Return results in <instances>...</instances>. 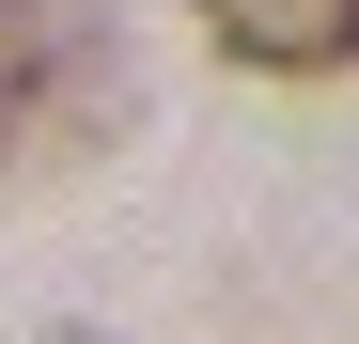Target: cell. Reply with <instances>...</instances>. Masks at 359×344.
Instances as JSON below:
<instances>
[{
	"label": "cell",
	"instance_id": "obj_2",
	"mask_svg": "<svg viewBox=\"0 0 359 344\" xmlns=\"http://www.w3.org/2000/svg\"><path fill=\"white\" fill-rule=\"evenodd\" d=\"M188 16L219 32V63H250V79H328V63H359V0H188Z\"/></svg>",
	"mask_w": 359,
	"mask_h": 344
},
{
	"label": "cell",
	"instance_id": "obj_1",
	"mask_svg": "<svg viewBox=\"0 0 359 344\" xmlns=\"http://www.w3.org/2000/svg\"><path fill=\"white\" fill-rule=\"evenodd\" d=\"M141 47L109 0H0V172H79L94 141H126Z\"/></svg>",
	"mask_w": 359,
	"mask_h": 344
}]
</instances>
